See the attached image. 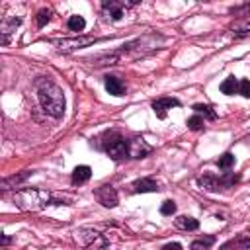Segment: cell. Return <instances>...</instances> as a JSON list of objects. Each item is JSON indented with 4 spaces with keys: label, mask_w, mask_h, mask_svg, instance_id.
Segmentation results:
<instances>
[{
    "label": "cell",
    "mask_w": 250,
    "mask_h": 250,
    "mask_svg": "<svg viewBox=\"0 0 250 250\" xmlns=\"http://www.w3.org/2000/svg\"><path fill=\"white\" fill-rule=\"evenodd\" d=\"M37 96H39V104L43 107V111L55 119L64 115V94L62 90L51 82V80H37Z\"/></svg>",
    "instance_id": "obj_1"
},
{
    "label": "cell",
    "mask_w": 250,
    "mask_h": 250,
    "mask_svg": "<svg viewBox=\"0 0 250 250\" xmlns=\"http://www.w3.org/2000/svg\"><path fill=\"white\" fill-rule=\"evenodd\" d=\"M14 203L21 211H39V209H43L45 205H49L53 201H51V193L47 189H41V188H23V189L16 191Z\"/></svg>",
    "instance_id": "obj_2"
},
{
    "label": "cell",
    "mask_w": 250,
    "mask_h": 250,
    "mask_svg": "<svg viewBox=\"0 0 250 250\" xmlns=\"http://www.w3.org/2000/svg\"><path fill=\"white\" fill-rule=\"evenodd\" d=\"M240 180L238 174H225V176H215V174H203L201 178H197V184L207 189V191H217L223 188H232L236 182Z\"/></svg>",
    "instance_id": "obj_3"
},
{
    "label": "cell",
    "mask_w": 250,
    "mask_h": 250,
    "mask_svg": "<svg viewBox=\"0 0 250 250\" xmlns=\"http://www.w3.org/2000/svg\"><path fill=\"white\" fill-rule=\"evenodd\" d=\"M104 148H105V152H107L113 160H123V158L129 156V145H127V141H125L121 135H117V133H111V135L107 137Z\"/></svg>",
    "instance_id": "obj_4"
},
{
    "label": "cell",
    "mask_w": 250,
    "mask_h": 250,
    "mask_svg": "<svg viewBox=\"0 0 250 250\" xmlns=\"http://www.w3.org/2000/svg\"><path fill=\"white\" fill-rule=\"evenodd\" d=\"M96 41V37H74V39H55L53 45H57L59 51L62 53H70V51H76V49H82V47H88Z\"/></svg>",
    "instance_id": "obj_5"
},
{
    "label": "cell",
    "mask_w": 250,
    "mask_h": 250,
    "mask_svg": "<svg viewBox=\"0 0 250 250\" xmlns=\"http://www.w3.org/2000/svg\"><path fill=\"white\" fill-rule=\"evenodd\" d=\"M96 199L104 205V207H115L119 203V197H117V191L113 186H100L96 191H94Z\"/></svg>",
    "instance_id": "obj_6"
},
{
    "label": "cell",
    "mask_w": 250,
    "mask_h": 250,
    "mask_svg": "<svg viewBox=\"0 0 250 250\" xmlns=\"http://www.w3.org/2000/svg\"><path fill=\"white\" fill-rule=\"evenodd\" d=\"M135 4H137V2H117V0H105V2L102 4V10H104V14H107L111 20H121V18H123L125 8L135 6Z\"/></svg>",
    "instance_id": "obj_7"
},
{
    "label": "cell",
    "mask_w": 250,
    "mask_h": 250,
    "mask_svg": "<svg viewBox=\"0 0 250 250\" xmlns=\"http://www.w3.org/2000/svg\"><path fill=\"white\" fill-rule=\"evenodd\" d=\"M127 145H129V156L131 158H145L152 150V146L143 137H133L127 141Z\"/></svg>",
    "instance_id": "obj_8"
},
{
    "label": "cell",
    "mask_w": 250,
    "mask_h": 250,
    "mask_svg": "<svg viewBox=\"0 0 250 250\" xmlns=\"http://www.w3.org/2000/svg\"><path fill=\"white\" fill-rule=\"evenodd\" d=\"M178 105H180V102L176 98H158V100L152 102V111L156 113L158 119H164L166 113H168V109L178 107Z\"/></svg>",
    "instance_id": "obj_9"
},
{
    "label": "cell",
    "mask_w": 250,
    "mask_h": 250,
    "mask_svg": "<svg viewBox=\"0 0 250 250\" xmlns=\"http://www.w3.org/2000/svg\"><path fill=\"white\" fill-rule=\"evenodd\" d=\"M158 184L152 178H141L133 182V191L135 193H146V191H158Z\"/></svg>",
    "instance_id": "obj_10"
},
{
    "label": "cell",
    "mask_w": 250,
    "mask_h": 250,
    "mask_svg": "<svg viewBox=\"0 0 250 250\" xmlns=\"http://www.w3.org/2000/svg\"><path fill=\"white\" fill-rule=\"evenodd\" d=\"M105 90L111 96H123L125 94V84L117 76H105Z\"/></svg>",
    "instance_id": "obj_11"
},
{
    "label": "cell",
    "mask_w": 250,
    "mask_h": 250,
    "mask_svg": "<svg viewBox=\"0 0 250 250\" xmlns=\"http://www.w3.org/2000/svg\"><path fill=\"white\" fill-rule=\"evenodd\" d=\"M90 176H92L90 166H86V164L76 166V168L72 170V184H84V182L90 180Z\"/></svg>",
    "instance_id": "obj_12"
},
{
    "label": "cell",
    "mask_w": 250,
    "mask_h": 250,
    "mask_svg": "<svg viewBox=\"0 0 250 250\" xmlns=\"http://www.w3.org/2000/svg\"><path fill=\"white\" fill-rule=\"evenodd\" d=\"M176 227L182 229V230H195V229L199 227V221L193 219V217H186V215H182V217L176 219Z\"/></svg>",
    "instance_id": "obj_13"
},
{
    "label": "cell",
    "mask_w": 250,
    "mask_h": 250,
    "mask_svg": "<svg viewBox=\"0 0 250 250\" xmlns=\"http://www.w3.org/2000/svg\"><path fill=\"white\" fill-rule=\"evenodd\" d=\"M221 92L227 94V96L236 94V92H238V82H236V78H234V76H229L227 80H223V82H221Z\"/></svg>",
    "instance_id": "obj_14"
},
{
    "label": "cell",
    "mask_w": 250,
    "mask_h": 250,
    "mask_svg": "<svg viewBox=\"0 0 250 250\" xmlns=\"http://www.w3.org/2000/svg\"><path fill=\"white\" fill-rule=\"evenodd\" d=\"M29 174H31V172H27V170H25V172H21V174H18V176H10V178H4V180H2V189H4V191H6V189H10L12 186H16V184L23 182V180H25Z\"/></svg>",
    "instance_id": "obj_15"
},
{
    "label": "cell",
    "mask_w": 250,
    "mask_h": 250,
    "mask_svg": "<svg viewBox=\"0 0 250 250\" xmlns=\"http://www.w3.org/2000/svg\"><path fill=\"white\" fill-rule=\"evenodd\" d=\"M215 242V236H205V238H199V240H193L189 250H209V246Z\"/></svg>",
    "instance_id": "obj_16"
},
{
    "label": "cell",
    "mask_w": 250,
    "mask_h": 250,
    "mask_svg": "<svg viewBox=\"0 0 250 250\" xmlns=\"http://www.w3.org/2000/svg\"><path fill=\"white\" fill-rule=\"evenodd\" d=\"M86 27V21L82 16H70L68 18V29L70 31H82Z\"/></svg>",
    "instance_id": "obj_17"
},
{
    "label": "cell",
    "mask_w": 250,
    "mask_h": 250,
    "mask_svg": "<svg viewBox=\"0 0 250 250\" xmlns=\"http://www.w3.org/2000/svg\"><path fill=\"white\" fill-rule=\"evenodd\" d=\"M193 109H195L197 113H203V115H205L207 119H211V121H213V119H217V113L213 111V107H211V105H203V104H195V105H193Z\"/></svg>",
    "instance_id": "obj_18"
},
{
    "label": "cell",
    "mask_w": 250,
    "mask_h": 250,
    "mask_svg": "<svg viewBox=\"0 0 250 250\" xmlns=\"http://www.w3.org/2000/svg\"><path fill=\"white\" fill-rule=\"evenodd\" d=\"M217 164H219V168H223V170H229V168L234 164V154H230V152H225L223 156H219Z\"/></svg>",
    "instance_id": "obj_19"
},
{
    "label": "cell",
    "mask_w": 250,
    "mask_h": 250,
    "mask_svg": "<svg viewBox=\"0 0 250 250\" xmlns=\"http://www.w3.org/2000/svg\"><path fill=\"white\" fill-rule=\"evenodd\" d=\"M117 59H119V53H111V55H105V57H102V59H96V66H104V64H113V62H117Z\"/></svg>",
    "instance_id": "obj_20"
},
{
    "label": "cell",
    "mask_w": 250,
    "mask_h": 250,
    "mask_svg": "<svg viewBox=\"0 0 250 250\" xmlns=\"http://www.w3.org/2000/svg\"><path fill=\"white\" fill-rule=\"evenodd\" d=\"M188 127H189L191 131H201V129L205 127V121H203L199 115H193V117L188 119Z\"/></svg>",
    "instance_id": "obj_21"
},
{
    "label": "cell",
    "mask_w": 250,
    "mask_h": 250,
    "mask_svg": "<svg viewBox=\"0 0 250 250\" xmlns=\"http://www.w3.org/2000/svg\"><path fill=\"white\" fill-rule=\"evenodd\" d=\"M35 20H37V25H39V27H43V25H45V23H47V21L51 20V10H47V8L39 10V12H37V18H35Z\"/></svg>",
    "instance_id": "obj_22"
},
{
    "label": "cell",
    "mask_w": 250,
    "mask_h": 250,
    "mask_svg": "<svg viewBox=\"0 0 250 250\" xmlns=\"http://www.w3.org/2000/svg\"><path fill=\"white\" fill-rule=\"evenodd\" d=\"M160 213L162 215H174L176 213V203L172 199H166L162 205H160Z\"/></svg>",
    "instance_id": "obj_23"
},
{
    "label": "cell",
    "mask_w": 250,
    "mask_h": 250,
    "mask_svg": "<svg viewBox=\"0 0 250 250\" xmlns=\"http://www.w3.org/2000/svg\"><path fill=\"white\" fill-rule=\"evenodd\" d=\"M238 94H242L244 98H250V80H240L238 82Z\"/></svg>",
    "instance_id": "obj_24"
},
{
    "label": "cell",
    "mask_w": 250,
    "mask_h": 250,
    "mask_svg": "<svg viewBox=\"0 0 250 250\" xmlns=\"http://www.w3.org/2000/svg\"><path fill=\"white\" fill-rule=\"evenodd\" d=\"M160 250H182V244H180V242H168V244H164Z\"/></svg>",
    "instance_id": "obj_25"
},
{
    "label": "cell",
    "mask_w": 250,
    "mask_h": 250,
    "mask_svg": "<svg viewBox=\"0 0 250 250\" xmlns=\"http://www.w3.org/2000/svg\"><path fill=\"white\" fill-rule=\"evenodd\" d=\"M6 244H10V236L4 234V236H2V246H6Z\"/></svg>",
    "instance_id": "obj_26"
},
{
    "label": "cell",
    "mask_w": 250,
    "mask_h": 250,
    "mask_svg": "<svg viewBox=\"0 0 250 250\" xmlns=\"http://www.w3.org/2000/svg\"><path fill=\"white\" fill-rule=\"evenodd\" d=\"M242 248H244V250H250V240H248V242H244V246H242Z\"/></svg>",
    "instance_id": "obj_27"
}]
</instances>
